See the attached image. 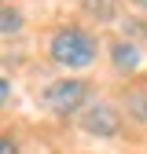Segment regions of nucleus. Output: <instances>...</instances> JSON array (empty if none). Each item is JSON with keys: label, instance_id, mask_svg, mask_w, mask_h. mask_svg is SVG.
Masks as SVG:
<instances>
[{"label": "nucleus", "instance_id": "4", "mask_svg": "<svg viewBox=\"0 0 147 154\" xmlns=\"http://www.w3.org/2000/svg\"><path fill=\"white\" fill-rule=\"evenodd\" d=\"M110 63H114V70H121V73H136L140 63H143V55H140L136 44L118 41V44H110Z\"/></svg>", "mask_w": 147, "mask_h": 154}, {"label": "nucleus", "instance_id": "8", "mask_svg": "<svg viewBox=\"0 0 147 154\" xmlns=\"http://www.w3.org/2000/svg\"><path fill=\"white\" fill-rule=\"evenodd\" d=\"M8 95H11V85L4 81V77H0V106H4V103H8Z\"/></svg>", "mask_w": 147, "mask_h": 154}, {"label": "nucleus", "instance_id": "1", "mask_svg": "<svg viewBox=\"0 0 147 154\" xmlns=\"http://www.w3.org/2000/svg\"><path fill=\"white\" fill-rule=\"evenodd\" d=\"M52 59L66 66V70H85L92 66V59H96V41H92V33L77 29V26H66L52 37Z\"/></svg>", "mask_w": 147, "mask_h": 154}, {"label": "nucleus", "instance_id": "7", "mask_svg": "<svg viewBox=\"0 0 147 154\" xmlns=\"http://www.w3.org/2000/svg\"><path fill=\"white\" fill-rule=\"evenodd\" d=\"M0 154H18V143L11 136H0Z\"/></svg>", "mask_w": 147, "mask_h": 154}, {"label": "nucleus", "instance_id": "5", "mask_svg": "<svg viewBox=\"0 0 147 154\" xmlns=\"http://www.w3.org/2000/svg\"><path fill=\"white\" fill-rule=\"evenodd\" d=\"M22 29V11H15V8H0V33L11 37Z\"/></svg>", "mask_w": 147, "mask_h": 154}, {"label": "nucleus", "instance_id": "3", "mask_svg": "<svg viewBox=\"0 0 147 154\" xmlns=\"http://www.w3.org/2000/svg\"><path fill=\"white\" fill-rule=\"evenodd\" d=\"M81 128L92 132V136H118L121 132V114L110 106V103H92L85 114H81Z\"/></svg>", "mask_w": 147, "mask_h": 154}, {"label": "nucleus", "instance_id": "9", "mask_svg": "<svg viewBox=\"0 0 147 154\" xmlns=\"http://www.w3.org/2000/svg\"><path fill=\"white\" fill-rule=\"evenodd\" d=\"M133 4H136V8H143V11H147V0H133Z\"/></svg>", "mask_w": 147, "mask_h": 154}, {"label": "nucleus", "instance_id": "6", "mask_svg": "<svg viewBox=\"0 0 147 154\" xmlns=\"http://www.w3.org/2000/svg\"><path fill=\"white\" fill-rule=\"evenodd\" d=\"M129 110H133L136 121H147V92H129Z\"/></svg>", "mask_w": 147, "mask_h": 154}, {"label": "nucleus", "instance_id": "2", "mask_svg": "<svg viewBox=\"0 0 147 154\" xmlns=\"http://www.w3.org/2000/svg\"><path fill=\"white\" fill-rule=\"evenodd\" d=\"M88 99V85L81 77H63V81H52L44 88V106L52 114H59V118H70V114H77Z\"/></svg>", "mask_w": 147, "mask_h": 154}]
</instances>
